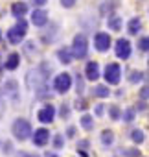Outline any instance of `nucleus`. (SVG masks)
Segmentation results:
<instances>
[{
    "label": "nucleus",
    "instance_id": "nucleus-17",
    "mask_svg": "<svg viewBox=\"0 0 149 157\" xmlns=\"http://www.w3.org/2000/svg\"><path fill=\"white\" fill-rule=\"evenodd\" d=\"M142 30V21L138 17H133L129 22H127V32L129 35H138V32Z\"/></svg>",
    "mask_w": 149,
    "mask_h": 157
},
{
    "label": "nucleus",
    "instance_id": "nucleus-40",
    "mask_svg": "<svg viewBox=\"0 0 149 157\" xmlns=\"http://www.w3.org/2000/svg\"><path fill=\"white\" fill-rule=\"evenodd\" d=\"M33 46H35V43H26V52L31 54L33 52Z\"/></svg>",
    "mask_w": 149,
    "mask_h": 157
},
{
    "label": "nucleus",
    "instance_id": "nucleus-37",
    "mask_svg": "<svg viewBox=\"0 0 149 157\" xmlns=\"http://www.w3.org/2000/svg\"><path fill=\"white\" fill-rule=\"evenodd\" d=\"M4 153H8V155L13 153V144H11V142H6V144H4Z\"/></svg>",
    "mask_w": 149,
    "mask_h": 157
},
{
    "label": "nucleus",
    "instance_id": "nucleus-35",
    "mask_svg": "<svg viewBox=\"0 0 149 157\" xmlns=\"http://www.w3.org/2000/svg\"><path fill=\"white\" fill-rule=\"evenodd\" d=\"M136 111H145L147 109V104H145V100H140L138 104H136V107H134Z\"/></svg>",
    "mask_w": 149,
    "mask_h": 157
},
{
    "label": "nucleus",
    "instance_id": "nucleus-7",
    "mask_svg": "<svg viewBox=\"0 0 149 157\" xmlns=\"http://www.w3.org/2000/svg\"><path fill=\"white\" fill-rule=\"evenodd\" d=\"M111 44H112V39H111L109 33L98 32V33L94 35V48H96L98 52H107V50L111 48Z\"/></svg>",
    "mask_w": 149,
    "mask_h": 157
},
{
    "label": "nucleus",
    "instance_id": "nucleus-5",
    "mask_svg": "<svg viewBox=\"0 0 149 157\" xmlns=\"http://www.w3.org/2000/svg\"><path fill=\"white\" fill-rule=\"evenodd\" d=\"M103 78H105L107 85H116V83H120V80H122V67H120L118 63H109V65L105 67Z\"/></svg>",
    "mask_w": 149,
    "mask_h": 157
},
{
    "label": "nucleus",
    "instance_id": "nucleus-42",
    "mask_svg": "<svg viewBox=\"0 0 149 157\" xmlns=\"http://www.w3.org/2000/svg\"><path fill=\"white\" fill-rule=\"evenodd\" d=\"M22 157H37V155H31V153H30V155H22Z\"/></svg>",
    "mask_w": 149,
    "mask_h": 157
},
{
    "label": "nucleus",
    "instance_id": "nucleus-15",
    "mask_svg": "<svg viewBox=\"0 0 149 157\" xmlns=\"http://www.w3.org/2000/svg\"><path fill=\"white\" fill-rule=\"evenodd\" d=\"M26 13H28V4H24V2H17V4L11 6V15H13L15 19H22Z\"/></svg>",
    "mask_w": 149,
    "mask_h": 157
},
{
    "label": "nucleus",
    "instance_id": "nucleus-25",
    "mask_svg": "<svg viewBox=\"0 0 149 157\" xmlns=\"http://www.w3.org/2000/svg\"><path fill=\"white\" fill-rule=\"evenodd\" d=\"M109 117H111L112 120H120V118H122V109H120L118 105H111V107H109Z\"/></svg>",
    "mask_w": 149,
    "mask_h": 157
},
{
    "label": "nucleus",
    "instance_id": "nucleus-36",
    "mask_svg": "<svg viewBox=\"0 0 149 157\" xmlns=\"http://www.w3.org/2000/svg\"><path fill=\"white\" fill-rule=\"evenodd\" d=\"M66 137H68V139H74V137H76V128H74V126H70V128L66 129Z\"/></svg>",
    "mask_w": 149,
    "mask_h": 157
},
{
    "label": "nucleus",
    "instance_id": "nucleus-27",
    "mask_svg": "<svg viewBox=\"0 0 149 157\" xmlns=\"http://www.w3.org/2000/svg\"><path fill=\"white\" fill-rule=\"evenodd\" d=\"M63 144H64V137H63L61 133H57V135L53 137V148H55V150H61Z\"/></svg>",
    "mask_w": 149,
    "mask_h": 157
},
{
    "label": "nucleus",
    "instance_id": "nucleus-30",
    "mask_svg": "<svg viewBox=\"0 0 149 157\" xmlns=\"http://www.w3.org/2000/svg\"><path fill=\"white\" fill-rule=\"evenodd\" d=\"M120 153L125 155V157H140V151L138 150H122Z\"/></svg>",
    "mask_w": 149,
    "mask_h": 157
},
{
    "label": "nucleus",
    "instance_id": "nucleus-2",
    "mask_svg": "<svg viewBox=\"0 0 149 157\" xmlns=\"http://www.w3.org/2000/svg\"><path fill=\"white\" fill-rule=\"evenodd\" d=\"M26 32H28V22H26L24 17H22V19H19V22H17L13 28L8 30V39H9V43H11V44H20V43L24 41V37H26Z\"/></svg>",
    "mask_w": 149,
    "mask_h": 157
},
{
    "label": "nucleus",
    "instance_id": "nucleus-13",
    "mask_svg": "<svg viewBox=\"0 0 149 157\" xmlns=\"http://www.w3.org/2000/svg\"><path fill=\"white\" fill-rule=\"evenodd\" d=\"M4 94H6V98H11L13 102H17L19 100V83L15 80L6 82L4 83Z\"/></svg>",
    "mask_w": 149,
    "mask_h": 157
},
{
    "label": "nucleus",
    "instance_id": "nucleus-29",
    "mask_svg": "<svg viewBox=\"0 0 149 157\" xmlns=\"http://www.w3.org/2000/svg\"><path fill=\"white\" fill-rule=\"evenodd\" d=\"M138 96H140V100H149V85H144L138 91Z\"/></svg>",
    "mask_w": 149,
    "mask_h": 157
},
{
    "label": "nucleus",
    "instance_id": "nucleus-20",
    "mask_svg": "<svg viewBox=\"0 0 149 157\" xmlns=\"http://www.w3.org/2000/svg\"><path fill=\"white\" fill-rule=\"evenodd\" d=\"M79 122H81V128L83 129H87V131H92L94 129V117L92 115H83L81 118H79Z\"/></svg>",
    "mask_w": 149,
    "mask_h": 157
},
{
    "label": "nucleus",
    "instance_id": "nucleus-8",
    "mask_svg": "<svg viewBox=\"0 0 149 157\" xmlns=\"http://www.w3.org/2000/svg\"><path fill=\"white\" fill-rule=\"evenodd\" d=\"M114 50H116V56L120 59H129L131 57V43L127 39H118L116 44H114Z\"/></svg>",
    "mask_w": 149,
    "mask_h": 157
},
{
    "label": "nucleus",
    "instance_id": "nucleus-6",
    "mask_svg": "<svg viewBox=\"0 0 149 157\" xmlns=\"http://www.w3.org/2000/svg\"><path fill=\"white\" fill-rule=\"evenodd\" d=\"M53 89H55V93H59V94L68 93V91L72 89V76L66 74V72L57 74L55 80H53Z\"/></svg>",
    "mask_w": 149,
    "mask_h": 157
},
{
    "label": "nucleus",
    "instance_id": "nucleus-10",
    "mask_svg": "<svg viewBox=\"0 0 149 157\" xmlns=\"http://www.w3.org/2000/svg\"><path fill=\"white\" fill-rule=\"evenodd\" d=\"M31 139H33V144H35V146L42 148V146H46L48 140H50V131H48L46 128H39V129H35V133L31 135Z\"/></svg>",
    "mask_w": 149,
    "mask_h": 157
},
{
    "label": "nucleus",
    "instance_id": "nucleus-3",
    "mask_svg": "<svg viewBox=\"0 0 149 157\" xmlns=\"http://www.w3.org/2000/svg\"><path fill=\"white\" fill-rule=\"evenodd\" d=\"M11 133H13V137L17 139V140H26V139H30L31 137V124L26 120V118H17L15 122H13V126H11Z\"/></svg>",
    "mask_w": 149,
    "mask_h": 157
},
{
    "label": "nucleus",
    "instance_id": "nucleus-9",
    "mask_svg": "<svg viewBox=\"0 0 149 157\" xmlns=\"http://www.w3.org/2000/svg\"><path fill=\"white\" fill-rule=\"evenodd\" d=\"M37 118H39V122H42V124L53 122V118H55V107H53L52 104H46V105L37 113Z\"/></svg>",
    "mask_w": 149,
    "mask_h": 157
},
{
    "label": "nucleus",
    "instance_id": "nucleus-34",
    "mask_svg": "<svg viewBox=\"0 0 149 157\" xmlns=\"http://www.w3.org/2000/svg\"><path fill=\"white\" fill-rule=\"evenodd\" d=\"M94 113H96V117H101V115L105 113V105H103V104H98L96 109H94Z\"/></svg>",
    "mask_w": 149,
    "mask_h": 157
},
{
    "label": "nucleus",
    "instance_id": "nucleus-44",
    "mask_svg": "<svg viewBox=\"0 0 149 157\" xmlns=\"http://www.w3.org/2000/svg\"><path fill=\"white\" fill-rule=\"evenodd\" d=\"M147 65H149V59H147Z\"/></svg>",
    "mask_w": 149,
    "mask_h": 157
},
{
    "label": "nucleus",
    "instance_id": "nucleus-43",
    "mask_svg": "<svg viewBox=\"0 0 149 157\" xmlns=\"http://www.w3.org/2000/svg\"><path fill=\"white\" fill-rule=\"evenodd\" d=\"M0 39H2V33H0Z\"/></svg>",
    "mask_w": 149,
    "mask_h": 157
},
{
    "label": "nucleus",
    "instance_id": "nucleus-19",
    "mask_svg": "<svg viewBox=\"0 0 149 157\" xmlns=\"http://www.w3.org/2000/svg\"><path fill=\"white\" fill-rule=\"evenodd\" d=\"M92 94H94L96 98H107V96L111 94V89H109V85H96V87L92 89Z\"/></svg>",
    "mask_w": 149,
    "mask_h": 157
},
{
    "label": "nucleus",
    "instance_id": "nucleus-21",
    "mask_svg": "<svg viewBox=\"0 0 149 157\" xmlns=\"http://www.w3.org/2000/svg\"><path fill=\"white\" fill-rule=\"evenodd\" d=\"M114 142V133L111 129H103L101 131V144L103 146H111Z\"/></svg>",
    "mask_w": 149,
    "mask_h": 157
},
{
    "label": "nucleus",
    "instance_id": "nucleus-12",
    "mask_svg": "<svg viewBox=\"0 0 149 157\" xmlns=\"http://www.w3.org/2000/svg\"><path fill=\"white\" fill-rule=\"evenodd\" d=\"M31 24L33 26H37V28H42V26H46L48 24V13L44 11V10H33V13H31Z\"/></svg>",
    "mask_w": 149,
    "mask_h": 157
},
{
    "label": "nucleus",
    "instance_id": "nucleus-26",
    "mask_svg": "<svg viewBox=\"0 0 149 157\" xmlns=\"http://www.w3.org/2000/svg\"><path fill=\"white\" fill-rule=\"evenodd\" d=\"M138 50L140 52H149V35L138 39Z\"/></svg>",
    "mask_w": 149,
    "mask_h": 157
},
{
    "label": "nucleus",
    "instance_id": "nucleus-32",
    "mask_svg": "<svg viewBox=\"0 0 149 157\" xmlns=\"http://www.w3.org/2000/svg\"><path fill=\"white\" fill-rule=\"evenodd\" d=\"M76 2H78V0H61V6L66 8V10H70V8L76 6Z\"/></svg>",
    "mask_w": 149,
    "mask_h": 157
},
{
    "label": "nucleus",
    "instance_id": "nucleus-33",
    "mask_svg": "<svg viewBox=\"0 0 149 157\" xmlns=\"http://www.w3.org/2000/svg\"><path fill=\"white\" fill-rule=\"evenodd\" d=\"M89 146H90V142H89V140H79V142H78V150H81V151L89 150Z\"/></svg>",
    "mask_w": 149,
    "mask_h": 157
},
{
    "label": "nucleus",
    "instance_id": "nucleus-39",
    "mask_svg": "<svg viewBox=\"0 0 149 157\" xmlns=\"http://www.w3.org/2000/svg\"><path fill=\"white\" fill-rule=\"evenodd\" d=\"M46 2H48V0H33V6H35V8H42Z\"/></svg>",
    "mask_w": 149,
    "mask_h": 157
},
{
    "label": "nucleus",
    "instance_id": "nucleus-23",
    "mask_svg": "<svg viewBox=\"0 0 149 157\" xmlns=\"http://www.w3.org/2000/svg\"><path fill=\"white\" fill-rule=\"evenodd\" d=\"M127 78H129L131 83H140V82L144 80V72H140V70H131Z\"/></svg>",
    "mask_w": 149,
    "mask_h": 157
},
{
    "label": "nucleus",
    "instance_id": "nucleus-22",
    "mask_svg": "<svg viewBox=\"0 0 149 157\" xmlns=\"http://www.w3.org/2000/svg\"><path fill=\"white\" fill-rule=\"evenodd\" d=\"M131 140H133L134 144H142V142L145 140L144 131H142V129H133V131H131Z\"/></svg>",
    "mask_w": 149,
    "mask_h": 157
},
{
    "label": "nucleus",
    "instance_id": "nucleus-38",
    "mask_svg": "<svg viewBox=\"0 0 149 157\" xmlns=\"http://www.w3.org/2000/svg\"><path fill=\"white\" fill-rule=\"evenodd\" d=\"M76 107H78V109H81V111H85V109H87V102H85V100H78Z\"/></svg>",
    "mask_w": 149,
    "mask_h": 157
},
{
    "label": "nucleus",
    "instance_id": "nucleus-4",
    "mask_svg": "<svg viewBox=\"0 0 149 157\" xmlns=\"http://www.w3.org/2000/svg\"><path fill=\"white\" fill-rule=\"evenodd\" d=\"M72 54H74V59H85L87 57V54H89V41H87L85 33H78L76 37H74Z\"/></svg>",
    "mask_w": 149,
    "mask_h": 157
},
{
    "label": "nucleus",
    "instance_id": "nucleus-28",
    "mask_svg": "<svg viewBox=\"0 0 149 157\" xmlns=\"http://www.w3.org/2000/svg\"><path fill=\"white\" fill-rule=\"evenodd\" d=\"M76 87H78V89H76V91H78V94H81V93L85 91V80H83L79 74L76 76Z\"/></svg>",
    "mask_w": 149,
    "mask_h": 157
},
{
    "label": "nucleus",
    "instance_id": "nucleus-31",
    "mask_svg": "<svg viewBox=\"0 0 149 157\" xmlns=\"http://www.w3.org/2000/svg\"><path fill=\"white\" fill-rule=\"evenodd\" d=\"M59 113H61V117L66 120V118L70 117V107H68L66 104H63V105H61V109H59Z\"/></svg>",
    "mask_w": 149,
    "mask_h": 157
},
{
    "label": "nucleus",
    "instance_id": "nucleus-14",
    "mask_svg": "<svg viewBox=\"0 0 149 157\" xmlns=\"http://www.w3.org/2000/svg\"><path fill=\"white\" fill-rule=\"evenodd\" d=\"M57 59L63 63V65H70L74 61V54H72V48H59L57 50Z\"/></svg>",
    "mask_w": 149,
    "mask_h": 157
},
{
    "label": "nucleus",
    "instance_id": "nucleus-24",
    "mask_svg": "<svg viewBox=\"0 0 149 157\" xmlns=\"http://www.w3.org/2000/svg\"><path fill=\"white\" fill-rule=\"evenodd\" d=\"M122 118H123V122H133V120L136 118V109H134V107L125 109V111L122 113Z\"/></svg>",
    "mask_w": 149,
    "mask_h": 157
},
{
    "label": "nucleus",
    "instance_id": "nucleus-41",
    "mask_svg": "<svg viewBox=\"0 0 149 157\" xmlns=\"http://www.w3.org/2000/svg\"><path fill=\"white\" fill-rule=\"evenodd\" d=\"M44 157H59V155H57V153H53V151H46V153H44Z\"/></svg>",
    "mask_w": 149,
    "mask_h": 157
},
{
    "label": "nucleus",
    "instance_id": "nucleus-11",
    "mask_svg": "<svg viewBox=\"0 0 149 157\" xmlns=\"http://www.w3.org/2000/svg\"><path fill=\"white\" fill-rule=\"evenodd\" d=\"M100 76H101V72H100V65H98L96 61H89L87 67H85V78H87L89 82H96Z\"/></svg>",
    "mask_w": 149,
    "mask_h": 157
},
{
    "label": "nucleus",
    "instance_id": "nucleus-1",
    "mask_svg": "<svg viewBox=\"0 0 149 157\" xmlns=\"http://www.w3.org/2000/svg\"><path fill=\"white\" fill-rule=\"evenodd\" d=\"M50 72H52V67H48V65H41L37 68H31L26 74V83H28V87L33 89V91H37L39 94H42L44 89H46V78H48Z\"/></svg>",
    "mask_w": 149,
    "mask_h": 157
},
{
    "label": "nucleus",
    "instance_id": "nucleus-16",
    "mask_svg": "<svg viewBox=\"0 0 149 157\" xmlns=\"http://www.w3.org/2000/svg\"><path fill=\"white\" fill-rule=\"evenodd\" d=\"M107 26H109V30H112V32H120L122 26H123V21H122L120 15H111V17L107 19Z\"/></svg>",
    "mask_w": 149,
    "mask_h": 157
},
{
    "label": "nucleus",
    "instance_id": "nucleus-18",
    "mask_svg": "<svg viewBox=\"0 0 149 157\" xmlns=\"http://www.w3.org/2000/svg\"><path fill=\"white\" fill-rule=\"evenodd\" d=\"M19 65H20V56H19L17 52L9 54L8 59H6V68H8V70H15Z\"/></svg>",
    "mask_w": 149,
    "mask_h": 157
}]
</instances>
